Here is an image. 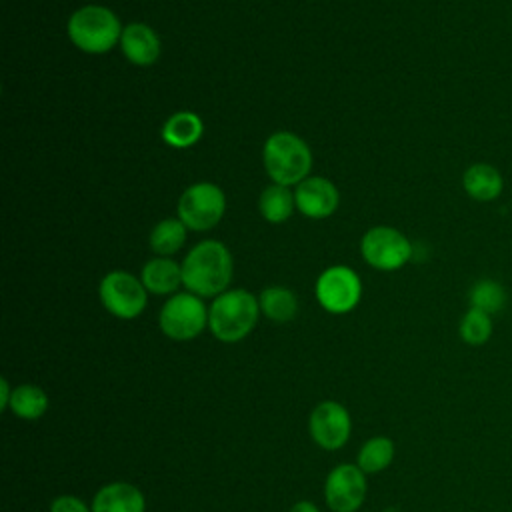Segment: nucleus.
<instances>
[{
    "label": "nucleus",
    "mask_w": 512,
    "mask_h": 512,
    "mask_svg": "<svg viewBox=\"0 0 512 512\" xmlns=\"http://www.w3.org/2000/svg\"><path fill=\"white\" fill-rule=\"evenodd\" d=\"M232 254L218 240L196 244L182 262V284L200 298H216L232 280Z\"/></svg>",
    "instance_id": "obj_1"
},
{
    "label": "nucleus",
    "mask_w": 512,
    "mask_h": 512,
    "mask_svg": "<svg viewBox=\"0 0 512 512\" xmlns=\"http://www.w3.org/2000/svg\"><path fill=\"white\" fill-rule=\"evenodd\" d=\"M260 316V302L244 288L226 290L208 308V328L220 342H240L246 338Z\"/></svg>",
    "instance_id": "obj_2"
},
{
    "label": "nucleus",
    "mask_w": 512,
    "mask_h": 512,
    "mask_svg": "<svg viewBox=\"0 0 512 512\" xmlns=\"http://www.w3.org/2000/svg\"><path fill=\"white\" fill-rule=\"evenodd\" d=\"M266 174L274 184L292 186L308 178L312 168V152L308 144L292 132H274L262 148Z\"/></svg>",
    "instance_id": "obj_3"
},
{
    "label": "nucleus",
    "mask_w": 512,
    "mask_h": 512,
    "mask_svg": "<svg viewBox=\"0 0 512 512\" xmlns=\"http://www.w3.org/2000/svg\"><path fill=\"white\" fill-rule=\"evenodd\" d=\"M122 24L118 16L98 4L78 8L68 20V36L76 48L88 54H104L112 50L122 38Z\"/></svg>",
    "instance_id": "obj_4"
},
{
    "label": "nucleus",
    "mask_w": 512,
    "mask_h": 512,
    "mask_svg": "<svg viewBox=\"0 0 512 512\" xmlns=\"http://www.w3.org/2000/svg\"><path fill=\"white\" fill-rule=\"evenodd\" d=\"M158 324L170 340H192L208 324L206 304L192 292H178L164 302Z\"/></svg>",
    "instance_id": "obj_5"
},
{
    "label": "nucleus",
    "mask_w": 512,
    "mask_h": 512,
    "mask_svg": "<svg viewBox=\"0 0 512 512\" xmlns=\"http://www.w3.org/2000/svg\"><path fill=\"white\" fill-rule=\"evenodd\" d=\"M176 210L186 228L204 232L222 220L226 210V196L212 182H196L182 192Z\"/></svg>",
    "instance_id": "obj_6"
},
{
    "label": "nucleus",
    "mask_w": 512,
    "mask_h": 512,
    "mask_svg": "<svg viewBox=\"0 0 512 512\" xmlns=\"http://www.w3.org/2000/svg\"><path fill=\"white\" fill-rule=\"evenodd\" d=\"M146 288L142 280L136 276L124 272V270H112L100 280V300L102 306L116 318L132 320L140 316L148 304Z\"/></svg>",
    "instance_id": "obj_7"
},
{
    "label": "nucleus",
    "mask_w": 512,
    "mask_h": 512,
    "mask_svg": "<svg viewBox=\"0 0 512 512\" xmlns=\"http://www.w3.org/2000/svg\"><path fill=\"white\" fill-rule=\"evenodd\" d=\"M360 252L372 268L392 272L412 258V244L392 226H374L362 236Z\"/></svg>",
    "instance_id": "obj_8"
},
{
    "label": "nucleus",
    "mask_w": 512,
    "mask_h": 512,
    "mask_svg": "<svg viewBox=\"0 0 512 512\" xmlns=\"http://www.w3.org/2000/svg\"><path fill=\"white\" fill-rule=\"evenodd\" d=\"M316 300L326 312L346 314L354 310L362 296L360 276L342 264L326 268L316 280Z\"/></svg>",
    "instance_id": "obj_9"
},
{
    "label": "nucleus",
    "mask_w": 512,
    "mask_h": 512,
    "mask_svg": "<svg viewBox=\"0 0 512 512\" xmlns=\"http://www.w3.org/2000/svg\"><path fill=\"white\" fill-rule=\"evenodd\" d=\"M366 496V478L360 466L340 464L330 470L324 484V498L334 512H356Z\"/></svg>",
    "instance_id": "obj_10"
},
{
    "label": "nucleus",
    "mask_w": 512,
    "mask_h": 512,
    "mask_svg": "<svg viewBox=\"0 0 512 512\" xmlns=\"http://www.w3.org/2000/svg\"><path fill=\"white\" fill-rule=\"evenodd\" d=\"M352 422L348 410L334 402H320L310 414V434L314 442L324 450H338L350 438Z\"/></svg>",
    "instance_id": "obj_11"
},
{
    "label": "nucleus",
    "mask_w": 512,
    "mask_h": 512,
    "mask_svg": "<svg viewBox=\"0 0 512 512\" xmlns=\"http://www.w3.org/2000/svg\"><path fill=\"white\" fill-rule=\"evenodd\" d=\"M296 208L314 220L328 218L338 208V190L336 186L322 176H308L296 186L294 192Z\"/></svg>",
    "instance_id": "obj_12"
},
{
    "label": "nucleus",
    "mask_w": 512,
    "mask_h": 512,
    "mask_svg": "<svg viewBox=\"0 0 512 512\" xmlns=\"http://www.w3.org/2000/svg\"><path fill=\"white\" fill-rule=\"evenodd\" d=\"M120 48L132 64L150 66L160 56V38L148 24L132 22L122 30Z\"/></svg>",
    "instance_id": "obj_13"
},
{
    "label": "nucleus",
    "mask_w": 512,
    "mask_h": 512,
    "mask_svg": "<svg viewBox=\"0 0 512 512\" xmlns=\"http://www.w3.org/2000/svg\"><path fill=\"white\" fill-rule=\"evenodd\" d=\"M146 500L140 488L128 482H112L102 486L94 500L92 512H144Z\"/></svg>",
    "instance_id": "obj_14"
},
{
    "label": "nucleus",
    "mask_w": 512,
    "mask_h": 512,
    "mask_svg": "<svg viewBox=\"0 0 512 512\" xmlns=\"http://www.w3.org/2000/svg\"><path fill=\"white\" fill-rule=\"evenodd\" d=\"M462 186L472 200L492 202L502 194L504 180L496 166L488 162H476L466 168L462 176Z\"/></svg>",
    "instance_id": "obj_15"
},
{
    "label": "nucleus",
    "mask_w": 512,
    "mask_h": 512,
    "mask_svg": "<svg viewBox=\"0 0 512 512\" xmlns=\"http://www.w3.org/2000/svg\"><path fill=\"white\" fill-rule=\"evenodd\" d=\"M140 280L152 294H174L182 284V264H176L166 256H156L144 264Z\"/></svg>",
    "instance_id": "obj_16"
},
{
    "label": "nucleus",
    "mask_w": 512,
    "mask_h": 512,
    "mask_svg": "<svg viewBox=\"0 0 512 512\" xmlns=\"http://www.w3.org/2000/svg\"><path fill=\"white\" fill-rule=\"evenodd\" d=\"M204 134V122L196 112L180 110L172 114L162 126V140L172 148H190Z\"/></svg>",
    "instance_id": "obj_17"
},
{
    "label": "nucleus",
    "mask_w": 512,
    "mask_h": 512,
    "mask_svg": "<svg viewBox=\"0 0 512 512\" xmlns=\"http://www.w3.org/2000/svg\"><path fill=\"white\" fill-rule=\"evenodd\" d=\"M294 206H296L294 194L290 192L288 186H282V184L266 186L258 200L260 214L264 216L266 222H272V224L286 222L292 216Z\"/></svg>",
    "instance_id": "obj_18"
},
{
    "label": "nucleus",
    "mask_w": 512,
    "mask_h": 512,
    "mask_svg": "<svg viewBox=\"0 0 512 512\" xmlns=\"http://www.w3.org/2000/svg\"><path fill=\"white\" fill-rule=\"evenodd\" d=\"M258 302H260V312L274 322H288L298 312V300L294 292L284 286L264 288L258 296Z\"/></svg>",
    "instance_id": "obj_19"
},
{
    "label": "nucleus",
    "mask_w": 512,
    "mask_h": 512,
    "mask_svg": "<svg viewBox=\"0 0 512 512\" xmlns=\"http://www.w3.org/2000/svg\"><path fill=\"white\" fill-rule=\"evenodd\" d=\"M8 408L22 420H38L48 410V394L36 384H20L12 390Z\"/></svg>",
    "instance_id": "obj_20"
},
{
    "label": "nucleus",
    "mask_w": 512,
    "mask_h": 512,
    "mask_svg": "<svg viewBox=\"0 0 512 512\" xmlns=\"http://www.w3.org/2000/svg\"><path fill=\"white\" fill-rule=\"evenodd\" d=\"M186 224L180 218L160 220L150 232V248L158 256L176 254L186 242Z\"/></svg>",
    "instance_id": "obj_21"
},
{
    "label": "nucleus",
    "mask_w": 512,
    "mask_h": 512,
    "mask_svg": "<svg viewBox=\"0 0 512 512\" xmlns=\"http://www.w3.org/2000/svg\"><path fill=\"white\" fill-rule=\"evenodd\" d=\"M394 458V442L386 436H376L364 442L358 452V466L364 474H376L390 466Z\"/></svg>",
    "instance_id": "obj_22"
},
{
    "label": "nucleus",
    "mask_w": 512,
    "mask_h": 512,
    "mask_svg": "<svg viewBox=\"0 0 512 512\" xmlns=\"http://www.w3.org/2000/svg\"><path fill=\"white\" fill-rule=\"evenodd\" d=\"M468 300H470V308L482 310V312L492 316V314H496L504 308L506 290L500 282L490 280V278H482L470 288Z\"/></svg>",
    "instance_id": "obj_23"
},
{
    "label": "nucleus",
    "mask_w": 512,
    "mask_h": 512,
    "mask_svg": "<svg viewBox=\"0 0 512 512\" xmlns=\"http://www.w3.org/2000/svg\"><path fill=\"white\" fill-rule=\"evenodd\" d=\"M458 332H460V338L470 346L486 344L492 336L490 314H486L482 310H476V308H468V312L460 320Z\"/></svg>",
    "instance_id": "obj_24"
},
{
    "label": "nucleus",
    "mask_w": 512,
    "mask_h": 512,
    "mask_svg": "<svg viewBox=\"0 0 512 512\" xmlns=\"http://www.w3.org/2000/svg\"><path fill=\"white\" fill-rule=\"evenodd\" d=\"M50 512H92V508H88L80 498L72 494H64L52 500Z\"/></svg>",
    "instance_id": "obj_25"
},
{
    "label": "nucleus",
    "mask_w": 512,
    "mask_h": 512,
    "mask_svg": "<svg viewBox=\"0 0 512 512\" xmlns=\"http://www.w3.org/2000/svg\"><path fill=\"white\" fill-rule=\"evenodd\" d=\"M0 394H2V396H0V408L6 410L8 404H10V398H12V390H10V384H8L6 378L0 380Z\"/></svg>",
    "instance_id": "obj_26"
},
{
    "label": "nucleus",
    "mask_w": 512,
    "mask_h": 512,
    "mask_svg": "<svg viewBox=\"0 0 512 512\" xmlns=\"http://www.w3.org/2000/svg\"><path fill=\"white\" fill-rule=\"evenodd\" d=\"M290 512H320V510H318L316 504H312V502H308V500H300V502H296V504L290 508Z\"/></svg>",
    "instance_id": "obj_27"
}]
</instances>
